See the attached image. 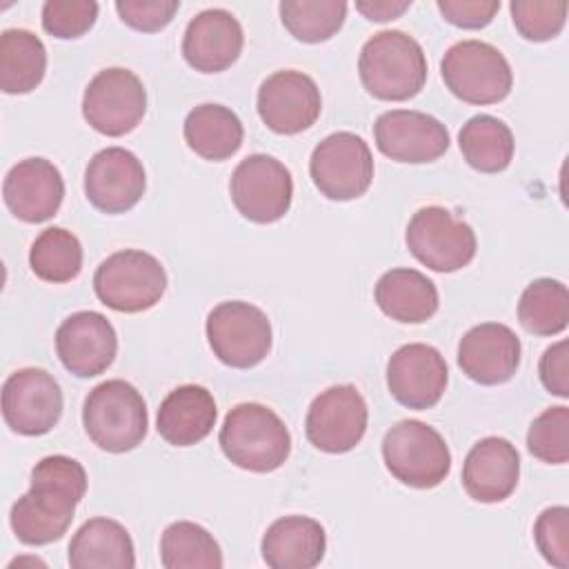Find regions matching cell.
I'll return each mask as SVG.
<instances>
[{
  "label": "cell",
  "mask_w": 569,
  "mask_h": 569,
  "mask_svg": "<svg viewBox=\"0 0 569 569\" xmlns=\"http://www.w3.org/2000/svg\"><path fill=\"white\" fill-rule=\"evenodd\" d=\"M411 7V0H362L356 2V9L367 18L376 22H387L393 18H400Z\"/></svg>",
  "instance_id": "obj_42"
},
{
  "label": "cell",
  "mask_w": 569,
  "mask_h": 569,
  "mask_svg": "<svg viewBox=\"0 0 569 569\" xmlns=\"http://www.w3.org/2000/svg\"><path fill=\"white\" fill-rule=\"evenodd\" d=\"M2 416L20 436L49 433L62 416V391L44 369L13 371L2 385Z\"/></svg>",
  "instance_id": "obj_14"
},
{
  "label": "cell",
  "mask_w": 569,
  "mask_h": 569,
  "mask_svg": "<svg viewBox=\"0 0 569 569\" xmlns=\"http://www.w3.org/2000/svg\"><path fill=\"white\" fill-rule=\"evenodd\" d=\"M527 449L547 465L569 460V409L565 405L545 409L527 431Z\"/></svg>",
  "instance_id": "obj_35"
},
{
  "label": "cell",
  "mask_w": 569,
  "mask_h": 569,
  "mask_svg": "<svg viewBox=\"0 0 569 569\" xmlns=\"http://www.w3.org/2000/svg\"><path fill=\"white\" fill-rule=\"evenodd\" d=\"M242 44L244 33L231 11L204 9L184 29L182 56L196 71L220 73L238 60Z\"/></svg>",
  "instance_id": "obj_22"
},
{
  "label": "cell",
  "mask_w": 569,
  "mask_h": 569,
  "mask_svg": "<svg viewBox=\"0 0 569 569\" xmlns=\"http://www.w3.org/2000/svg\"><path fill=\"white\" fill-rule=\"evenodd\" d=\"M449 380L442 353L425 342L396 349L387 362L389 393L407 409H431L440 402Z\"/></svg>",
  "instance_id": "obj_16"
},
{
  "label": "cell",
  "mask_w": 569,
  "mask_h": 569,
  "mask_svg": "<svg viewBox=\"0 0 569 569\" xmlns=\"http://www.w3.org/2000/svg\"><path fill=\"white\" fill-rule=\"evenodd\" d=\"M518 33L531 42H545L556 38L567 22V2H540V0H513L509 4Z\"/></svg>",
  "instance_id": "obj_36"
},
{
  "label": "cell",
  "mask_w": 569,
  "mask_h": 569,
  "mask_svg": "<svg viewBox=\"0 0 569 569\" xmlns=\"http://www.w3.org/2000/svg\"><path fill=\"white\" fill-rule=\"evenodd\" d=\"M216 400L200 385H180L167 393L158 409V433L173 447H191L204 440L216 425Z\"/></svg>",
  "instance_id": "obj_25"
},
{
  "label": "cell",
  "mask_w": 569,
  "mask_h": 569,
  "mask_svg": "<svg viewBox=\"0 0 569 569\" xmlns=\"http://www.w3.org/2000/svg\"><path fill=\"white\" fill-rule=\"evenodd\" d=\"M87 493V471L69 456H47L31 469V487L9 513L16 538L40 547L60 540Z\"/></svg>",
  "instance_id": "obj_1"
},
{
  "label": "cell",
  "mask_w": 569,
  "mask_h": 569,
  "mask_svg": "<svg viewBox=\"0 0 569 569\" xmlns=\"http://www.w3.org/2000/svg\"><path fill=\"white\" fill-rule=\"evenodd\" d=\"M160 562L167 569H220L222 551L202 525L178 520L162 531Z\"/></svg>",
  "instance_id": "obj_31"
},
{
  "label": "cell",
  "mask_w": 569,
  "mask_h": 569,
  "mask_svg": "<svg viewBox=\"0 0 569 569\" xmlns=\"http://www.w3.org/2000/svg\"><path fill=\"white\" fill-rule=\"evenodd\" d=\"M73 569H131L136 551L129 531L111 518L87 520L69 542Z\"/></svg>",
  "instance_id": "obj_26"
},
{
  "label": "cell",
  "mask_w": 569,
  "mask_h": 569,
  "mask_svg": "<svg viewBox=\"0 0 569 569\" xmlns=\"http://www.w3.org/2000/svg\"><path fill=\"white\" fill-rule=\"evenodd\" d=\"M82 425L91 442L102 451H131L147 436V402L131 382L120 378L104 380L87 393Z\"/></svg>",
  "instance_id": "obj_4"
},
{
  "label": "cell",
  "mask_w": 569,
  "mask_h": 569,
  "mask_svg": "<svg viewBox=\"0 0 569 569\" xmlns=\"http://www.w3.org/2000/svg\"><path fill=\"white\" fill-rule=\"evenodd\" d=\"M180 9V0H118L116 11L124 24L136 31L153 33L164 29L176 11Z\"/></svg>",
  "instance_id": "obj_39"
},
{
  "label": "cell",
  "mask_w": 569,
  "mask_h": 569,
  "mask_svg": "<svg viewBox=\"0 0 569 569\" xmlns=\"http://www.w3.org/2000/svg\"><path fill=\"white\" fill-rule=\"evenodd\" d=\"M167 271L142 249H122L107 256L93 273V291L102 305L122 313H138L160 302Z\"/></svg>",
  "instance_id": "obj_5"
},
{
  "label": "cell",
  "mask_w": 569,
  "mask_h": 569,
  "mask_svg": "<svg viewBox=\"0 0 569 569\" xmlns=\"http://www.w3.org/2000/svg\"><path fill=\"white\" fill-rule=\"evenodd\" d=\"M98 18L93 0H47L42 4V27L47 33L71 40L84 36Z\"/></svg>",
  "instance_id": "obj_37"
},
{
  "label": "cell",
  "mask_w": 569,
  "mask_h": 569,
  "mask_svg": "<svg viewBox=\"0 0 569 569\" xmlns=\"http://www.w3.org/2000/svg\"><path fill=\"white\" fill-rule=\"evenodd\" d=\"M204 329L213 356L233 369L260 365L271 349V322L267 313L244 300L216 305L207 316Z\"/></svg>",
  "instance_id": "obj_8"
},
{
  "label": "cell",
  "mask_w": 569,
  "mask_h": 569,
  "mask_svg": "<svg viewBox=\"0 0 569 569\" xmlns=\"http://www.w3.org/2000/svg\"><path fill=\"white\" fill-rule=\"evenodd\" d=\"M458 144L467 164L482 173L505 171L513 158L511 129L489 113L469 118L458 133Z\"/></svg>",
  "instance_id": "obj_30"
},
{
  "label": "cell",
  "mask_w": 569,
  "mask_h": 569,
  "mask_svg": "<svg viewBox=\"0 0 569 569\" xmlns=\"http://www.w3.org/2000/svg\"><path fill=\"white\" fill-rule=\"evenodd\" d=\"M347 18L342 0H284L280 2V20L284 29L300 42H325L336 36Z\"/></svg>",
  "instance_id": "obj_34"
},
{
  "label": "cell",
  "mask_w": 569,
  "mask_h": 569,
  "mask_svg": "<svg viewBox=\"0 0 569 569\" xmlns=\"http://www.w3.org/2000/svg\"><path fill=\"white\" fill-rule=\"evenodd\" d=\"M367 402L353 385H336L318 393L305 418L307 440L325 453L351 451L367 431Z\"/></svg>",
  "instance_id": "obj_13"
},
{
  "label": "cell",
  "mask_w": 569,
  "mask_h": 569,
  "mask_svg": "<svg viewBox=\"0 0 569 569\" xmlns=\"http://www.w3.org/2000/svg\"><path fill=\"white\" fill-rule=\"evenodd\" d=\"M309 173L316 189L329 200H353L360 198L373 180V156L360 136L336 131L316 144Z\"/></svg>",
  "instance_id": "obj_10"
},
{
  "label": "cell",
  "mask_w": 569,
  "mask_h": 569,
  "mask_svg": "<svg viewBox=\"0 0 569 569\" xmlns=\"http://www.w3.org/2000/svg\"><path fill=\"white\" fill-rule=\"evenodd\" d=\"M147 111L142 80L122 67L98 71L82 96V116L98 133L118 138L138 127Z\"/></svg>",
  "instance_id": "obj_11"
},
{
  "label": "cell",
  "mask_w": 569,
  "mask_h": 569,
  "mask_svg": "<svg viewBox=\"0 0 569 569\" xmlns=\"http://www.w3.org/2000/svg\"><path fill=\"white\" fill-rule=\"evenodd\" d=\"M229 193L236 209L247 220L258 224L278 222L291 207V171L273 156H247L231 173Z\"/></svg>",
  "instance_id": "obj_12"
},
{
  "label": "cell",
  "mask_w": 569,
  "mask_h": 569,
  "mask_svg": "<svg viewBox=\"0 0 569 569\" xmlns=\"http://www.w3.org/2000/svg\"><path fill=\"white\" fill-rule=\"evenodd\" d=\"M56 351L67 371L78 378L104 373L118 351L113 325L98 311H76L56 331Z\"/></svg>",
  "instance_id": "obj_19"
},
{
  "label": "cell",
  "mask_w": 569,
  "mask_h": 569,
  "mask_svg": "<svg viewBox=\"0 0 569 569\" xmlns=\"http://www.w3.org/2000/svg\"><path fill=\"white\" fill-rule=\"evenodd\" d=\"M144 187L147 176L142 162L122 147L100 149L84 169V196L102 213H124L133 209Z\"/></svg>",
  "instance_id": "obj_18"
},
{
  "label": "cell",
  "mask_w": 569,
  "mask_h": 569,
  "mask_svg": "<svg viewBox=\"0 0 569 569\" xmlns=\"http://www.w3.org/2000/svg\"><path fill=\"white\" fill-rule=\"evenodd\" d=\"M358 73L362 87L378 100H409L427 82V58L416 38L387 29L373 33L360 49Z\"/></svg>",
  "instance_id": "obj_2"
},
{
  "label": "cell",
  "mask_w": 569,
  "mask_h": 569,
  "mask_svg": "<svg viewBox=\"0 0 569 569\" xmlns=\"http://www.w3.org/2000/svg\"><path fill=\"white\" fill-rule=\"evenodd\" d=\"M29 264L44 282H69L82 269V244L71 231L49 227L33 240L29 249Z\"/></svg>",
  "instance_id": "obj_33"
},
{
  "label": "cell",
  "mask_w": 569,
  "mask_h": 569,
  "mask_svg": "<svg viewBox=\"0 0 569 569\" xmlns=\"http://www.w3.org/2000/svg\"><path fill=\"white\" fill-rule=\"evenodd\" d=\"M260 551L271 569H311L325 558L327 533L309 516H284L267 527Z\"/></svg>",
  "instance_id": "obj_24"
},
{
  "label": "cell",
  "mask_w": 569,
  "mask_h": 569,
  "mask_svg": "<svg viewBox=\"0 0 569 569\" xmlns=\"http://www.w3.org/2000/svg\"><path fill=\"white\" fill-rule=\"evenodd\" d=\"M442 18L460 29H482L500 11V0H438Z\"/></svg>",
  "instance_id": "obj_40"
},
{
  "label": "cell",
  "mask_w": 569,
  "mask_h": 569,
  "mask_svg": "<svg viewBox=\"0 0 569 569\" xmlns=\"http://www.w3.org/2000/svg\"><path fill=\"white\" fill-rule=\"evenodd\" d=\"M518 320L533 336H556L569 325V291L560 280L529 282L518 302Z\"/></svg>",
  "instance_id": "obj_32"
},
{
  "label": "cell",
  "mask_w": 569,
  "mask_h": 569,
  "mask_svg": "<svg viewBox=\"0 0 569 569\" xmlns=\"http://www.w3.org/2000/svg\"><path fill=\"white\" fill-rule=\"evenodd\" d=\"M540 382L545 389L558 398L569 396V342L558 340L556 345L547 347L540 362H538Z\"/></svg>",
  "instance_id": "obj_41"
},
{
  "label": "cell",
  "mask_w": 569,
  "mask_h": 569,
  "mask_svg": "<svg viewBox=\"0 0 569 569\" xmlns=\"http://www.w3.org/2000/svg\"><path fill=\"white\" fill-rule=\"evenodd\" d=\"M533 540L542 558L558 567H569V509L562 505L547 507L536 525H533Z\"/></svg>",
  "instance_id": "obj_38"
},
{
  "label": "cell",
  "mask_w": 569,
  "mask_h": 569,
  "mask_svg": "<svg viewBox=\"0 0 569 569\" xmlns=\"http://www.w3.org/2000/svg\"><path fill=\"white\" fill-rule=\"evenodd\" d=\"M2 196L18 220L38 224L58 213L64 198V180L47 158H27L7 171Z\"/></svg>",
  "instance_id": "obj_20"
},
{
  "label": "cell",
  "mask_w": 569,
  "mask_h": 569,
  "mask_svg": "<svg viewBox=\"0 0 569 569\" xmlns=\"http://www.w3.org/2000/svg\"><path fill=\"white\" fill-rule=\"evenodd\" d=\"M182 133L193 153L213 162L231 158L244 138L240 118L229 107L216 102L193 107L184 118Z\"/></svg>",
  "instance_id": "obj_28"
},
{
  "label": "cell",
  "mask_w": 569,
  "mask_h": 569,
  "mask_svg": "<svg viewBox=\"0 0 569 569\" xmlns=\"http://www.w3.org/2000/svg\"><path fill=\"white\" fill-rule=\"evenodd\" d=\"M47 71V49L27 29H4L0 36V89L4 93L33 91Z\"/></svg>",
  "instance_id": "obj_29"
},
{
  "label": "cell",
  "mask_w": 569,
  "mask_h": 569,
  "mask_svg": "<svg viewBox=\"0 0 569 569\" xmlns=\"http://www.w3.org/2000/svg\"><path fill=\"white\" fill-rule=\"evenodd\" d=\"M373 298L385 316L407 325H420L438 311L436 284L407 267L385 271L376 282Z\"/></svg>",
  "instance_id": "obj_27"
},
{
  "label": "cell",
  "mask_w": 569,
  "mask_h": 569,
  "mask_svg": "<svg viewBox=\"0 0 569 569\" xmlns=\"http://www.w3.org/2000/svg\"><path fill=\"white\" fill-rule=\"evenodd\" d=\"M520 340L507 325L482 322L458 342V367L478 385H502L520 365Z\"/></svg>",
  "instance_id": "obj_21"
},
{
  "label": "cell",
  "mask_w": 569,
  "mask_h": 569,
  "mask_svg": "<svg viewBox=\"0 0 569 569\" xmlns=\"http://www.w3.org/2000/svg\"><path fill=\"white\" fill-rule=\"evenodd\" d=\"M382 460L389 473L407 487H438L451 471L445 438L420 420H400L382 438Z\"/></svg>",
  "instance_id": "obj_6"
},
{
  "label": "cell",
  "mask_w": 569,
  "mask_h": 569,
  "mask_svg": "<svg viewBox=\"0 0 569 569\" xmlns=\"http://www.w3.org/2000/svg\"><path fill=\"white\" fill-rule=\"evenodd\" d=\"M373 138L380 153L396 162H433L449 149L447 127L422 111L391 109L378 116Z\"/></svg>",
  "instance_id": "obj_17"
},
{
  "label": "cell",
  "mask_w": 569,
  "mask_h": 569,
  "mask_svg": "<svg viewBox=\"0 0 569 569\" xmlns=\"http://www.w3.org/2000/svg\"><path fill=\"white\" fill-rule=\"evenodd\" d=\"M447 89L469 104H493L509 96L513 73L507 58L489 42L460 40L440 62Z\"/></svg>",
  "instance_id": "obj_7"
},
{
  "label": "cell",
  "mask_w": 569,
  "mask_h": 569,
  "mask_svg": "<svg viewBox=\"0 0 569 569\" xmlns=\"http://www.w3.org/2000/svg\"><path fill=\"white\" fill-rule=\"evenodd\" d=\"M218 442L229 462L253 473L276 471L291 453L287 425L260 402L236 405L224 416Z\"/></svg>",
  "instance_id": "obj_3"
},
{
  "label": "cell",
  "mask_w": 569,
  "mask_h": 569,
  "mask_svg": "<svg viewBox=\"0 0 569 569\" xmlns=\"http://www.w3.org/2000/svg\"><path fill=\"white\" fill-rule=\"evenodd\" d=\"M322 109L320 89L311 76L284 69L262 80L258 89L260 120L276 133L293 136L309 129Z\"/></svg>",
  "instance_id": "obj_15"
},
{
  "label": "cell",
  "mask_w": 569,
  "mask_h": 569,
  "mask_svg": "<svg viewBox=\"0 0 569 569\" xmlns=\"http://www.w3.org/2000/svg\"><path fill=\"white\" fill-rule=\"evenodd\" d=\"M520 478L518 449L500 436L478 440L462 462V487L476 502L507 500Z\"/></svg>",
  "instance_id": "obj_23"
},
{
  "label": "cell",
  "mask_w": 569,
  "mask_h": 569,
  "mask_svg": "<svg viewBox=\"0 0 569 569\" xmlns=\"http://www.w3.org/2000/svg\"><path fill=\"white\" fill-rule=\"evenodd\" d=\"M405 240L418 262L440 273L467 267L478 249L473 229L438 204L422 207L411 216Z\"/></svg>",
  "instance_id": "obj_9"
}]
</instances>
